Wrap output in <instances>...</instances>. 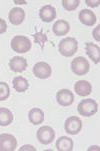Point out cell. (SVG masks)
<instances>
[{
    "label": "cell",
    "mask_w": 100,
    "mask_h": 151,
    "mask_svg": "<svg viewBox=\"0 0 100 151\" xmlns=\"http://www.w3.org/2000/svg\"><path fill=\"white\" fill-rule=\"evenodd\" d=\"M78 42L75 38L73 37H66L59 42L58 45V50L60 54L65 56V57H71L77 51Z\"/></svg>",
    "instance_id": "6da1fadb"
},
{
    "label": "cell",
    "mask_w": 100,
    "mask_h": 151,
    "mask_svg": "<svg viewBox=\"0 0 100 151\" xmlns=\"http://www.w3.org/2000/svg\"><path fill=\"white\" fill-rule=\"evenodd\" d=\"M77 110L82 116L89 117L92 116L98 111V104L93 99H84L78 104Z\"/></svg>",
    "instance_id": "7a4b0ae2"
},
{
    "label": "cell",
    "mask_w": 100,
    "mask_h": 151,
    "mask_svg": "<svg viewBox=\"0 0 100 151\" xmlns=\"http://www.w3.org/2000/svg\"><path fill=\"white\" fill-rule=\"evenodd\" d=\"M11 48L18 53H26L31 49V41L26 36L17 35L12 38Z\"/></svg>",
    "instance_id": "3957f363"
},
{
    "label": "cell",
    "mask_w": 100,
    "mask_h": 151,
    "mask_svg": "<svg viewBox=\"0 0 100 151\" xmlns=\"http://www.w3.org/2000/svg\"><path fill=\"white\" fill-rule=\"evenodd\" d=\"M71 69H72V72L75 75L78 76L85 75L89 71L88 60L84 57H80V56L74 58L72 62H71Z\"/></svg>",
    "instance_id": "277c9868"
},
{
    "label": "cell",
    "mask_w": 100,
    "mask_h": 151,
    "mask_svg": "<svg viewBox=\"0 0 100 151\" xmlns=\"http://www.w3.org/2000/svg\"><path fill=\"white\" fill-rule=\"evenodd\" d=\"M55 138V132L50 126H42L37 131V139L40 143L48 145L53 142Z\"/></svg>",
    "instance_id": "5b68a950"
},
{
    "label": "cell",
    "mask_w": 100,
    "mask_h": 151,
    "mask_svg": "<svg viewBox=\"0 0 100 151\" xmlns=\"http://www.w3.org/2000/svg\"><path fill=\"white\" fill-rule=\"evenodd\" d=\"M16 146L17 141L13 135L8 133L0 134V151H13Z\"/></svg>",
    "instance_id": "8992f818"
},
{
    "label": "cell",
    "mask_w": 100,
    "mask_h": 151,
    "mask_svg": "<svg viewBox=\"0 0 100 151\" xmlns=\"http://www.w3.org/2000/svg\"><path fill=\"white\" fill-rule=\"evenodd\" d=\"M64 128H65V131L68 134L76 135L77 133L80 132V130L82 128V122L76 116L68 117L65 121V124H64Z\"/></svg>",
    "instance_id": "52a82bcc"
},
{
    "label": "cell",
    "mask_w": 100,
    "mask_h": 151,
    "mask_svg": "<svg viewBox=\"0 0 100 151\" xmlns=\"http://www.w3.org/2000/svg\"><path fill=\"white\" fill-rule=\"evenodd\" d=\"M33 74L36 76L37 78L40 79H46L51 76L52 73V69L50 65L46 62H38L33 66Z\"/></svg>",
    "instance_id": "ba28073f"
},
{
    "label": "cell",
    "mask_w": 100,
    "mask_h": 151,
    "mask_svg": "<svg viewBox=\"0 0 100 151\" xmlns=\"http://www.w3.org/2000/svg\"><path fill=\"white\" fill-rule=\"evenodd\" d=\"M56 100L61 106H70L74 101V95L68 89H61L56 94Z\"/></svg>",
    "instance_id": "9c48e42d"
},
{
    "label": "cell",
    "mask_w": 100,
    "mask_h": 151,
    "mask_svg": "<svg viewBox=\"0 0 100 151\" xmlns=\"http://www.w3.org/2000/svg\"><path fill=\"white\" fill-rule=\"evenodd\" d=\"M39 17L44 22H51L56 18V9L51 5H44L39 11Z\"/></svg>",
    "instance_id": "30bf717a"
},
{
    "label": "cell",
    "mask_w": 100,
    "mask_h": 151,
    "mask_svg": "<svg viewBox=\"0 0 100 151\" xmlns=\"http://www.w3.org/2000/svg\"><path fill=\"white\" fill-rule=\"evenodd\" d=\"M9 21L13 25H20L24 21L25 18V12L24 10L20 7H14L10 10L9 15H8Z\"/></svg>",
    "instance_id": "8fae6325"
},
{
    "label": "cell",
    "mask_w": 100,
    "mask_h": 151,
    "mask_svg": "<svg viewBox=\"0 0 100 151\" xmlns=\"http://www.w3.org/2000/svg\"><path fill=\"white\" fill-rule=\"evenodd\" d=\"M9 67L14 72H22L27 68V60L21 56H15L9 61Z\"/></svg>",
    "instance_id": "7c38bea8"
},
{
    "label": "cell",
    "mask_w": 100,
    "mask_h": 151,
    "mask_svg": "<svg viewBox=\"0 0 100 151\" xmlns=\"http://www.w3.org/2000/svg\"><path fill=\"white\" fill-rule=\"evenodd\" d=\"M79 20L86 26H93L96 23V15L88 9H82L79 13Z\"/></svg>",
    "instance_id": "4fadbf2b"
},
{
    "label": "cell",
    "mask_w": 100,
    "mask_h": 151,
    "mask_svg": "<svg viewBox=\"0 0 100 151\" xmlns=\"http://www.w3.org/2000/svg\"><path fill=\"white\" fill-rule=\"evenodd\" d=\"M86 54L89 56L91 60H93L94 63H99L100 61V48L99 46L92 42H87L85 44Z\"/></svg>",
    "instance_id": "5bb4252c"
},
{
    "label": "cell",
    "mask_w": 100,
    "mask_h": 151,
    "mask_svg": "<svg viewBox=\"0 0 100 151\" xmlns=\"http://www.w3.org/2000/svg\"><path fill=\"white\" fill-rule=\"evenodd\" d=\"M70 25L66 20H57L53 25V33L56 36H64L69 32Z\"/></svg>",
    "instance_id": "9a60e30c"
},
{
    "label": "cell",
    "mask_w": 100,
    "mask_h": 151,
    "mask_svg": "<svg viewBox=\"0 0 100 151\" xmlns=\"http://www.w3.org/2000/svg\"><path fill=\"white\" fill-rule=\"evenodd\" d=\"M74 90L80 96H87L92 92L91 84L86 80L77 81L74 85Z\"/></svg>",
    "instance_id": "2e32d148"
},
{
    "label": "cell",
    "mask_w": 100,
    "mask_h": 151,
    "mask_svg": "<svg viewBox=\"0 0 100 151\" xmlns=\"http://www.w3.org/2000/svg\"><path fill=\"white\" fill-rule=\"evenodd\" d=\"M56 149L59 151H72L73 140L66 136L59 137L56 141Z\"/></svg>",
    "instance_id": "e0dca14e"
},
{
    "label": "cell",
    "mask_w": 100,
    "mask_h": 151,
    "mask_svg": "<svg viewBox=\"0 0 100 151\" xmlns=\"http://www.w3.org/2000/svg\"><path fill=\"white\" fill-rule=\"evenodd\" d=\"M29 121L34 125H39L44 120V113L40 108H32L28 113Z\"/></svg>",
    "instance_id": "ac0fdd59"
},
{
    "label": "cell",
    "mask_w": 100,
    "mask_h": 151,
    "mask_svg": "<svg viewBox=\"0 0 100 151\" xmlns=\"http://www.w3.org/2000/svg\"><path fill=\"white\" fill-rule=\"evenodd\" d=\"M13 121V114L8 108L0 107V126H8Z\"/></svg>",
    "instance_id": "d6986e66"
},
{
    "label": "cell",
    "mask_w": 100,
    "mask_h": 151,
    "mask_svg": "<svg viewBox=\"0 0 100 151\" xmlns=\"http://www.w3.org/2000/svg\"><path fill=\"white\" fill-rule=\"evenodd\" d=\"M14 89L17 92H25L29 87V83H28L27 79L24 78L23 76H17L12 81Z\"/></svg>",
    "instance_id": "ffe728a7"
},
{
    "label": "cell",
    "mask_w": 100,
    "mask_h": 151,
    "mask_svg": "<svg viewBox=\"0 0 100 151\" xmlns=\"http://www.w3.org/2000/svg\"><path fill=\"white\" fill-rule=\"evenodd\" d=\"M33 37H34L35 43L39 44L42 48L44 47V43H45V42H47V40H48L47 35L44 34L42 30H40V32H39V31H36V32H35V34H33Z\"/></svg>",
    "instance_id": "44dd1931"
},
{
    "label": "cell",
    "mask_w": 100,
    "mask_h": 151,
    "mask_svg": "<svg viewBox=\"0 0 100 151\" xmlns=\"http://www.w3.org/2000/svg\"><path fill=\"white\" fill-rule=\"evenodd\" d=\"M80 4L79 0H62V5L67 11H73Z\"/></svg>",
    "instance_id": "7402d4cb"
},
{
    "label": "cell",
    "mask_w": 100,
    "mask_h": 151,
    "mask_svg": "<svg viewBox=\"0 0 100 151\" xmlns=\"http://www.w3.org/2000/svg\"><path fill=\"white\" fill-rule=\"evenodd\" d=\"M10 95V89L7 83L0 82V101H4Z\"/></svg>",
    "instance_id": "603a6c76"
},
{
    "label": "cell",
    "mask_w": 100,
    "mask_h": 151,
    "mask_svg": "<svg viewBox=\"0 0 100 151\" xmlns=\"http://www.w3.org/2000/svg\"><path fill=\"white\" fill-rule=\"evenodd\" d=\"M7 29V24L5 22L4 19L0 18V34H3L4 32H6Z\"/></svg>",
    "instance_id": "cb8c5ba5"
},
{
    "label": "cell",
    "mask_w": 100,
    "mask_h": 151,
    "mask_svg": "<svg viewBox=\"0 0 100 151\" xmlns=\"http://www.w3.org/2000/svg\"><path fill=\"white\" fill-rule=\"evenodd\" d=\"M99 28L100 26L98 25L95 29L93 30V32H92V34H93V37L95 38V39L97 40V41H100V37H99Z\"/></svg>",
    "instance_id": "d4e9b609"
},
{
    "label": "cell",
    "mask_w": 100,
    "mask_h": 151,
    "mask_svg": "<svg viewBox=\"0 0 100 151\" xmlns=\"http://www.w3.org/2000/svg\"><path fill=\"white\" fill-rule=\"evenodd\" d=\"M86 4L91 7H96L99 5V1H90V0H86Z\"/></svg>",
    "instance_id": "484cf974"
},
{
    "label": "cell",
    "mask_w": 100,
    "mask_h": 151,
    "mask_svg": "<svg viewBox=\"0 0 100 151\" xmlns=\"http://www.w3.org/2000/svg\"><path fill=\"white\" fill-rule=\"evenodd\" d=\"M23 150H33L35 151V148L31 146V145H25V146H22L20 148V151H23Z\"/></svg>",
    "instance_id": "4316f807"
}]
</instances>
